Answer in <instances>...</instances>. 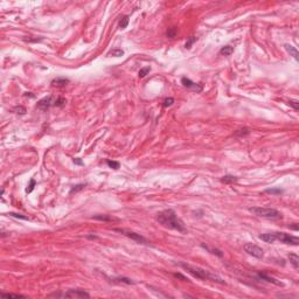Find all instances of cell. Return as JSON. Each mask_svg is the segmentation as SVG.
<instances>
[{"label": "cell", "mask_w": 299, "mask_h": 299, "mask_svg": "<svg viewBox=\"0 0 299 299\" xmlns=\"http://www.w3.org/2000/svg\"><path fill=\"white\" fill-rule=\"evenodd\" d=\"M238 180L237 176H234V175H224L221 178V182L222 183H225V185H229V183H234Z\"/></svg>", "instance_id": "9a60e30c"}, {"label": "cell", "mask_w": 299, "mask_h": 299, "mask_svg": "<svg viewBox=\"0 0 299 299\" xmlns=\"http://www.w3.org/2000/svg\"><path fill=\"white\" fill-rule=\"evenodd\" d=\"M127 25H128V15H125V16H123V18L120 19V21H119V27H120L121 29H124V28L127 27Z\"/></svg>", "instance_id": "44dd1931"}, {"label": "cell", "mask_w": 299, "mask_h": 299, "mask_svg": "<svg viewBox=\"0 0 299 299\" xmlns=\"http://www.w3.org/2000/svg\"><path fill=\"white\" fill-rule=\"evenodd\" d=\"M67 103V100H65V98H63V97H58V98H56L55 100H54V106H63L64 104Z\"/></svg>", "instance_id": "cb8c5ba5"}, {"label": "cell", "mask_w": 299, "mask_h": 299, "mask_svg": "<svg viewBox=\"0 0 299 299\" xmlns=\"http://www.w3.org/2000/svg\"><path fill=\"white\" fill-rule=\"evenodd\" d=\"M150 71H151V68H150V67H145V68L140 69V70H139V77H140V78L145 77Z\"/></svg>", "instance_id": "484cf974"}, {"label": "cell", "mask_w": 299, "mask_h": 299, "mask_svg": "<svg viewBox=\"0 0 299 299\" xmlns=\"http://www.w3.org/2000/svg\"><path fill=\"white\" fill-rule=\"evenodd\" d=\"M249 133H250V131H249V128H246V127L241 128V130H237V131L235 132L236 135H245V134H249Z\"/></svg>", "instance_id": "1f68e13d"}, {"label": "cell", "mask_w": 299, "mask_h": 299, "mask_svg": "<svg viewBox=\"0 0 299 299\" xmlns=\"http://www.w3.org/2000/svg\"><path fill=\"white\" fill-rule=\"evenodd\" d=\"M107 55L109 56H114V57H120V56L124 55V50H121L119 48H116V49H112L111 51H109Z\"/></svg>", "instance_id": "d6986e66"}, {"label": "cell", "mask_w": 299, "mask_h": 299, "mask_svg": "<svg viewBox=\"0 0 299 299\" xmlns=\"http://www.w3.org/2000/svg\"><path fill=\"white\" fill-rule=\"evenodd\" d=\"M72 161H74V164H75V165H81V166H82V165H84V162H83L79 158H74V159H72Z\"/></svg>", "instance_id": "8d00e7d4"}, {"label": "cell", "mask_w": 299, "mask_h": 299, "mask_svg": "<svg viewBox=\"0 0 299 299\" xmlns=\"http://www.w3.org/2000/svg\"><path fill=\"white\" fill-rule=\"evenodd\" d=\"M1 297L4 298H26L22 294H16V293H1Z\"/></svg>", "instance_id": "d4e9b609"}, {"label": "cell", "mask_w": 299, "mask_h": 299, "mask_svg": "<svg viewBox=\"0 0 299 299\" xmlns=\"http://www.w3.org/2000/svg\"><path fill=\"white\" fill-rule=\"evenodd\" d=\"M290 228H291V229H293V230H295V231L298 230V225H297V223H293V225H290Z\"/></svg>", "instance_id": "74e56055"}, {"label": "cell", "mask_w": 299, "mask_h": 299, "mask_svg": "<svg viewBox=\"0 0 299 299\" xmlns=\"http://www.w3.org/2000/svg\"><path fill=\"white\" fill-rule=\"evenodd\" d=\"M259 239L264 241L265 243H273L277 241L276 238V234L274 232H266V234H262L259 235Z\"/></svg>", "instance_id": "7c38bea8"}, {"label": "cell", "mask_w": 299, "mask_h": 299, "mask_svg": "<svg viewBox=\"0 0 299 299\" xmlns=\"http://www.w3.org/2000/svg\"><path fill=\"white\" fill-rule=\"evenodd\" d=\"M181 83H182V85H183L185 88L193 89V90H195L196 92H200V91L202 90V86H201L200 84L193 82L192 79H189V78H187V77H182V78H181Z\"/></svg>", "instance_id": "9c48e42d"}, {"label": "cell", "mask_w": 299, "mask_h": 299, "mask_svg": "<svg viewBox=\"0 0 299 299\" xmlns=\"http://www.w3.org/2000/svg\"><path fill=\"white\" fill-rule=\"evenodd\" d=\"M85 186H86V183H78V185H75V186H74V187L70 189L69 194H74V193H77V192H79V190L84 189V188H85Z\"/></svg>", "instance_id": "ffe728a7"}, {"label": "cell", "mask_w": 299, "mask_h": 299, "mask_svg": "<svg viewBox=\"0 0 299 299\" xmlns=\"http://www.w3.org/2000/svg\"><path fill=\"white\" fill-rule=\"evenodd\" d=\"M287 104H288L290 106H292L295 111H298V110H299V102H298L297 99H290Z\"/></svg>", "instance_id": "4316f807"}, {"label": "cell", "mask_w": 299, "mask_h": 299, "mask_svg": "<svg viewBox=\"0 0 299 299\" xmlns=\"http://www.w3.org/2000/svg\"><path fill=\"white\" fill-rule=\"evenodd\" d=\"M288 259H290V263L293 265L294 269H298L299 266V257L297 253H290L288 255Z\"/></svg>", "instance_id": "e0dca14e"}, {"label": "cell", "mask_w": 299, "mask_h": 299, "mask_svg": "<svg viewBox=\"0 0 299 299\" xmlns=\"http://www.w3.org/2000/svg\"><path fill=\"white\" fill-rule=\"evenodd\" d=\"M173 276H174V277H176V278H180V279H182L183 281H188V279H187L185 276H182L181 273H173Z\"/></svg>", "instance_id": "d590c367"}, {"label": "cell", "mask_w": 299, "mask_h": 299, "mask_svg": "<svg viewBox=\"0 0 299 299\" xmlns=\"http://www.w3.org/2000/svg\"><path fill=\"white\" fill-rule=\"evenodd\" d=\"M257 276H258L259 279L265 280V281H267V283H272V284H274V285H277V286H283V285H284L280 280H278V279H276V278H273V277L267 276L265 272H258Z\"/></svg>", "instance_id": "30bf717a"}, {"label": "cell", "mask_w": 299, "mask_h": 299, "mask_svg": "<svg viewBox=\"0 0 299 299\" xmlns=\"http://www.w3.org/2000/svg\"><path fill=\"white\" fill-rule=\"evenodd\" d=\"M14 111L16 113H20V114H25L26 113V109L23 106H15L14 107Z\"/></svg>", "instance_id": "836d02e7"}, {"label": "cell", "mask_w": 299, "mask_h": 299, "mask_svg": "<svg viewBox=\"0 0 299 299\" xmlns=\"http://www.w3.org/2000/svg\"><path fill=\"white\" fill-rule=\"evenodd\" d=\"M180 266H182L185 270H187L188 273H190L193 277L197 278V279H203V280H213V281H216V283H220V284H224L225 281L218 277L217 274H214L204 269H201L199 266H193L190 264H186V263H179Z\"/></svg>", "instance_id": "7a4b0ae2"}, {"label": "cell", "mask_w": 299, "mask_h": 299, "mask_svg": "<svg viewBox=\"0 0 299 299\" xmlns=\"http://www.w3.org/2000/svg\"><path fill=\"white\" fill-rule=\"evenodd\" d=\"M264 193H267V194H274V195H279L283 193V189H279V188H269V189H265Z\"/></svg>", "instance_id": "7402d4cb"}, {"label": "cell", "mask_w": 299, "mask_h": 299, "mask_svg": "<svg viewBox=\"0 0 299 299\" xmlns=\"http://www.w3.org/2000/svg\"><path fill=\"white\" fill-rule=\"evenodd\" d=\"M249 211L252 213L253 215L263 218H270V220H278L281 218L283 215L280 211L273 208H263V207H251L249 208Z\"/></svg>", "instance_id": "3957f363"}, {"label": "cell", "mask_w": 299, "mask_h": 299, "mask_svg": "<svg viewBox=\"0 0 299 299\" xmlns=\"http://www.w3.org/2000/svg\"><path fill=\"white\" fill-rule=\"evenodd\" d=\"M35 185H36L35 180H34V179H30L29 185H28V186H27V188H26V193H32V192H33V189H34V187H35Z\"/></svg>", "instance_id": "f1b7e54d"}, {"label": "cell", "mask_w": 299, "mask_h": 299, "mask_svg": "<svg viewBox=\"0 0 299 299\" xmlns=\"http://www.w3.org/2000/svg\"><path fill=\"white\" fill-rule=\"evenodd\" d=\"M9 216H12V217H16V218H21V220H29L27 216L21 215V214H15V213H9Z\"/></svg>", "instance_id": "d6a6232c"}, {"label": "cell", "mask_w": 299, "mask_h": 299, "mask_svg": "<svg viewBox=\"0 0 299 299\" xmlns=\"http://www.w3.org/2000/svg\"><path fill=\"white\" fill-rule=\"evenodd\" d=\"M196 40H197V37H195V36H190V37H188V40H187V42H186V44H185V48L190 49V48H192V46H193V43H194V42H196Z\"/></svg>", "instance_id": "603a6c76"}, {"label": "cell", "mask_w": 299, "mask_h": 299, "mask_svg": "<svg viewBox=\"0 0 299 299\" xmlns=\"http://www.w3.org/2000/svg\"><path fill=\"white\" fill-rule=\"evenodd\" d=\"M157 221L168 228V229H173V230H176L179 232H186L187 229L182 222V220L180 217H178L176 213L173 210V209H165V210H161L157 214Z\"/></svg>", "instance_id": "6da1fadb"}, {"label": "cell", "mask_w": 299, "mask_h": 299, "mask_svg": "<svg viewBox=\"0 0 299 299\" xmlns=\"http://www.w3.org/2000/svg\"><path fill=\"white\" fill-rule=\"evenodd\" d=\"M244 251L248 252L249 255H251L252 257H256V258H263L264 256V251L262 248H259L258 245L253 244V243H245L244 246H243Z\"/></svg>", "instance_id": "52a82bcc"}, {"label": "cell", "mask_w": 299, "mask_h": 299, "mask_svg": "<svg viewBox=\"0 0 299 299\" xmlns=\"http://www.w3.org/2000/svg\"><path fill=\"white\" fill-rule=\"evenodd\" d=\"M49 297H62V298H89L90 294L84 290H69L64 293H53Z\"/></svg>", "instance_id": "277c9868"}, {"label": "cell", "mask_w": 299, "mask_h": 299, "mask_svg": "<svg viewBox=\"0 0 299 299\" xmlns=\"http://www.w3.org/2000/svg\"><path fill=\"white\" fill-rule=\"evenodd\" d=\"M51 105H54L53 97H51V96H47V97H44V98H42V99H40V100L37 102L36 107L40 109L41 111H48Z\"/></svg>", "instance_id": "ba28073f"}, {"label": "cell", "mask_w": 299, "mask_h": 299, "mask_svg": "<svg viewBox=\"0 0 299 299\" xmlns=\"http://www.w3.org/2000/svg\"><path fill=\"white\" fill-rule=\"evenodd\" d=\"M277 241H280L284 244H290V245H298L299 244V238L297 236H292L286 232H274Z\"/></svg>", "instance_id": "8992f818"}, {"label": "cell", "mask_w": 299, "mask_h": 299, "mask_svg": "<svg viewBox=\"0 0 299 299\" xmlns=\"http://www.w3.org/2000/svg\"><path fill=\"white\" fill-rule=\"evenodd\" d=\"M93 220H98V221H105V222H111V221H117V218L112 217L111 215H95L92 217Z\"/></svg>", "instance_id": "2e32d148"}, {"label": "cell", "mask_w": 299, "mask_h": 299, "mask_svg": "<svg viewBox=\"0 0 299 299\" xmlns=\"http://www.w3.org/2000/svg\"><path fill=\"white\" fill-rule=\"evenodd\" d=\"M284 47H285V50L290 54V56H292L295 61H299V53H298V50H297L295 47H293L292 44H287V43H286Z\"/></svg>", "instance_id": "8fae6325"}, {"label": "cell", "mask_w": 299, "mask_h": 299, "mask_svg": "<svg viewBox=\"0 0 299 299\" xmlns=\"http://www.w3.org/2000/svg\"><path fill=\"white\" fill-rule=\"evenodd\" d=\"M106 164H107L109 167H111V168H113V169H118L119 166H120L118 161H112V160H106Z\"/></svg>", "instance_id": "83f0119b"}, {"label": "cell", "mask_w": 299, "mask_h": 299, "mask_svg": "<svg viewBox=\"0 0 299 299\" xmlns=\"http://www.w3.org/2000/svg\"><path fill=\"white\" fill-rule=\"evenodd\" d=\"M201 246H202L203 249H206L208 252H210V253H213V255H216L217 257H223V252H222L221 250H218V249L211 248V246H209V245H207V244H204V243H201Z\"/></svg>", "instance_id": "5bb4252c"}, {"label": "cell", "mask_w": 299, "mask_h": 299, "mask_svg": "<svg viewBox=\"0 0 299 299\" xmlns=\"http://www.w3.org/2000/svg\"><path fill=\"white\" fill-rule=\"evenodd\" d=\"M176 33H178V29H176V28H174V27L168 28V30H167V36L171 37V39H173V37H175Z\"/></svg>", "instance_id": "f546056e"}, {"label": "cell", "mask_w": 299, "mask_h": 299, "mask_svg": "<svg viewBox=\"0 0 299 299\" xmlns=\"http://www.w3.org/2000/svg\"><path fill=\"white\" fill-rule=\"evenodd\" d=\"M232 53H234V48H232L231 46H224V47H222L221 50H220V54L223 55V56H229V55H231Z\"/></svg>", "instance_id": "ac0fdd59"}, {"label": "cell", "mask_w": 299, "mask_h": 299, "mask_svg": "<svg viewBox=\"0 0 299 299\" xmlns=\"http://www.w3.org/2000/svg\"><path fill=\"white\" fill-rule=\"evenodd\" d=\"M113 230H114V231H118V232H120V234H123V235H125V236H127L128 238H131V239H133V241H135V242H138V243H141V244H147V243H148V241H147L144 236H141L140 234H137V232H134V231H131V230H128V229L114 228Z\"/></svg>", "instance_id": "5b68a950"}, {"label": "cell", "mask_w": 299, "mask_h": 299, "mask_svg": "<svg viewBox=\"0 0 299 299\" xmlns=\"http://www.w3.org/2000/svg\"><path fill=\"white\" fill-rule=\"evenodd\" d=\"M117 280L123 281V283H126V284H134V281H133L132 279H130V278H124V277H121V278H117Z\"/></svg>", "instance_id": "e575fe53"}, {"label": "cell", "mask_w": 299, "mask_h": 299, "mask_svg": "<svg viewBox=\"0 0 299 299\" xmlns=\"http://www.w3.org/2000/svg\"><path fill=\"white\" fill-rule=\"evenodd\" d=\"M173 103H174V98H172V97H168V98H165L162 106H164V107H168V106H171Z\"/></svg>", "instance_id": "4dcf8cb0"}, {"label": "cell", "mask_w": 299, "mask_h": 299, "mask_svg": "<svg viewBox=\"0 0 299 299\" xmlns=\"http://www.w3.org/2000/svg\"><path fill=\"white\" fill-rule=\"evenodd\" d=\"M68 83H69V79H68V78H64V77H58V78H55V79L51 81L53 86H56V88H63V86H65Z\"/></svg>", "instance_id": "4fadbf2b"}]
</instances>
